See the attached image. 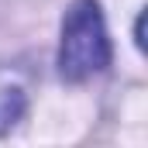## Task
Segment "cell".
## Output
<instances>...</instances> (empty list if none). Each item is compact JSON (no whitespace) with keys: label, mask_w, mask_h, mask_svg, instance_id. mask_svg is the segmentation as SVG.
<instances>
[{"label":"cell","mask_w":148,"mask_h":148,"mask_svg":"<svg viewBox=\"0 0 148 148\" xmlns=\"http://www.w3.org/2000/svg\"><path fill=\"white\" fill-rule=\"evenodd\" d=\"M110 66V35L97 0H73L62 17L59 38V76L66 83H83Z\"/></svg>","instance_id":"obj_1"}]
</instances>
